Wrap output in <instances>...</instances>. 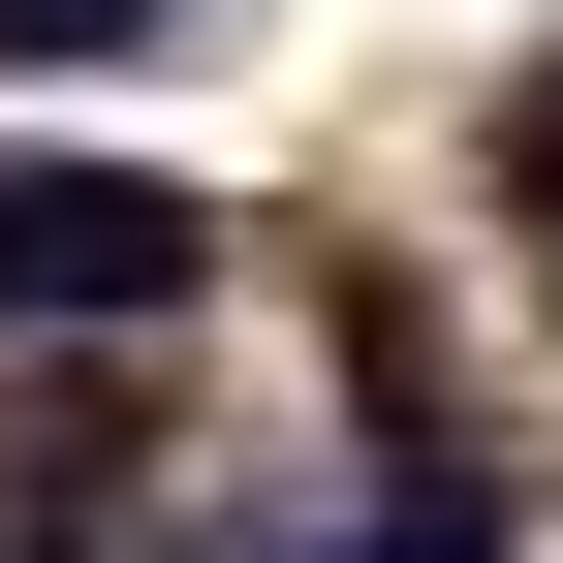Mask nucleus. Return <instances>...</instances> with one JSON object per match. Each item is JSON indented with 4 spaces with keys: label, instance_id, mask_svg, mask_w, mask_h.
I'll return each mask as SVG.
<instances>
[{
    "label": "nucleus",
    "instance_id": "nucleus-1",
    "mask_svg": "<svg viewBox=\"0 0 563 563\" xmlns=\"http://www.w3.org/2000/svg\"><path fill=\"white\" fill-rule=\"evenodd\" d=\"M188 282H220V188H157V157H0V313H32V344H157Z\"/></svg>",
    "mask_w": 563,
    "mask_h": 563
},
{
    "label": "nucleus",
    "instance_id": "nucleus-3",
    "mask_svg": "<svg viewBox=\"0 0 563 563\" xmlns=\"http://www.w3.org/2000/svg\"><path fill=\"white\" fill-rule=\"evenodd\" d=\"M501 157H532V251H563V63H532V95H501Z\"/></svg>",
    "mask_w": 563,
    "mask_h": 563
},
{
    "label": "nucleus",
    "instance_id": "nucleus-2",
    "mask_svg": "<svg viewBox=\"0 0 563 563\" xmlns=\"http://www.w3.org/2000/svg\"><path fill=\"white\" fill-rule=\"evenodd\" d=\"M188 0H0V63H157Z\"/></svg>",
    "mask_w": 563,
    "mask_h": 563
}]
</instances>
